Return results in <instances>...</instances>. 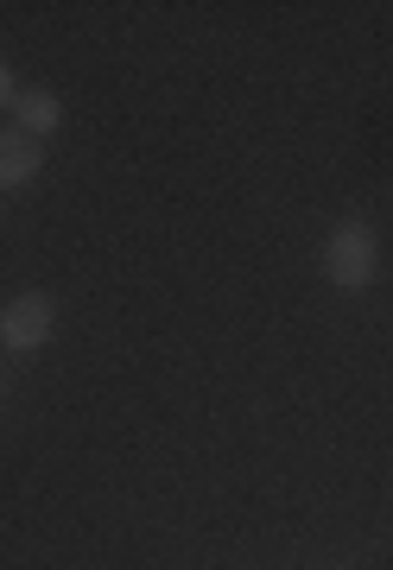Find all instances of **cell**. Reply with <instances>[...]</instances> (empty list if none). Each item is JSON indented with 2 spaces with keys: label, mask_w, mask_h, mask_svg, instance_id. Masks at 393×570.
Segmentation results:
<instances>
[{
  "label": "cell",
  "mask_w": 393,
  "mask_h": 570,
  "mask_svg": "<svg viewBox=\"0 0 393 570\" xmlns=\"http://www.w3.org/2000/svg\"><path fill=\"white\" fill-rule=\"evenodd\" d=\"M324 273H331V285H343V292H362V285L374 279V228L369 223L336 228L331 247H324Z\"/></svg>",
  "instance_id": "6da1fadb"
},
{
  "label": "cell",
  "mask_w": 393,
  "mask_h": 570,
  "mask_svg": "<svg viewBox=\"0 0 393 570\" xmlns=\"http://www.w3.org/2000/svg\"><path fill=\"white\" fill-rule=\"evenodd\" d=\"M51 324H58V305H51L45 292H20L13 305L0 311V343L7 348H39L45 336H51Z\"/></svg>",
  "instance_id": "7a4b0ae2"
},
{
  "label": "cell",
  "mask_w": 393,
  "mask_h": 570,
  "mask_svg": "<svg viewBox=\"0 0 393 570\" xmlns=\"http://www.w3.org/2000/svg\"><path fill=\"white\" fill-rule=\"evenodd\" d=\"M32 171H39V140H26L20 127H0V190L32 184Z\"/></svg>",
  "instance_id": "3957f363"
},
{
  "label": "cell",
  "mask_w": 393,
  "mask_h": 570,
  "mask_svg": "<svg viewBox=\"0 0 393 570\" xmlns=\"http://www.w3.org/2000/svg\"><path fill=\"white\" fill-rule=\"evenodd\" d=\"M20 134L26 140H39V134H58V121H63V108H58V96L51 89H20Z\"/></svg>",
  "instance_id": "277c9868"
},
{
  "label": "cell",
  "mask_w": 393,
  "mask_h": 570,
  "mask_svg": "<svg viewBox=\"0 0 393 570\" xmlns=\"http://www.w3.org/2000/svg\"><path fill=\"white\" fill-rule=\"evenodd\" d=\"M13 102H20V89H13V70L0 63V108H13Z\"/></svg>",
  "instance_id": "5b68a950"
}]
</instances>
